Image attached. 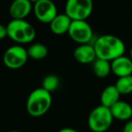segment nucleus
Instances as JSON below:
<instances>
[{"instance_id": "6ab92c4d", "label": "nucleus", "mask_w": 132, "mask_h": 132, "mask_svg": "<svg viewBox=\"0 0 132 132\" xmlns=\"http://www.w3.org/2000/svg\"><path fill=\"white\" fill-rule=\"evenodd\" d=\"M7 36V30H6V26L0 24V40L6 38Z\"/></svg>"}, {"instance_id": "0eeeda50", "label": "nucleus", "mask_w": 132, "mask_h": 132, "mask_svg": "<svg viewBox=\"0 0 132 132\" xmlns=\"http://www.w3.org/2000/svg\"><path fill=\"white\" fill-rule=\"evenodd\" d=\"M68 35L74 42L80 44H90L93 37V31L86 21H72Z\"/></svg>"}, {"instance_id": "2eb2a0df", "label": "nucleus", "mask_w": 132, "mask_h": 132, "mask_svg": "<svg viewBox=\"0 0 132 132\" xmlns=\"http://www.w3.org/2000/svg\"><path fill=\"white\" fill-rule=\"evenodd\" d=\"M28 57L34 60L40 61L44 59L48 55V49L44 44L40 43H35L30 45L27 49Z\"/></svg>"}, {"instance_id": "1a4fd4ad", "label": "nucleus", "mask_w": 132, "mask_h": 132, "mask_svg": "<svg viewBox=\"0 0 132 132\" xmlns=\"http://www.w3.org/2000/svg\"><path fill=\"white\" fill-rule=\"evenodd\" d=\"M111 72L118 78L132 75V60L126 55L119 57L110 62Z\"/></svg>"}, {"instance_id": "ddd939ff", "label": "nucleus", "mask_w": 132, "mask_h": 132, "mask_svg": "<svg viewBox=\"0 0 132 132\" xmlns=\"http://www.w3.org/2000/svg\"><path fill=\"white\" fill-rule=\"evenodd\" d=\"M72 20L65 14H58L50 23V29L55 35H63L68 33Z\"/></svg>"}, {"instance_id": "412c9836", "label": "nucleus", "mask_w": 132, "mask_h": 132, "mask_svg": "<svg viewBox=\"0 0 132 132\" xmlns=\"http://www.w3.org/2000/svg\"><path fill=\"white\" fill-rule=\"evenodd\" d=\"M58 132H78V131L72 128H62V129L59 130Z\"/></svg>"}, {"instance_id": "7ed1b4c3", "label": "nucleus", "mask_w": 132, "mask_h": 132, "mask_svg": "<svg viewBox=\"0 0 132 132\" xmlns=\"http://www.w3.org/2000/svg\"><path fill=\"white\" fill-rule=\"evenodd\" d=\"M7 36L18 44H28L34 41L36 32L34 26L26 20L12 19L6 26Z\"/></svg>"}, {"instance_id": "f8f14e48", "label": "nucleus", "mask_w": 132, "mask_h": 132, "mask_svg": "<svg viewBox=\"0 0 132 132\" xmlns=\"http://www.w3.org/2000/svg\"><path fill=\"white\" fill-rule=\"evenodd\" d=\"M113 119L128 121L132 117V106L124 101H119L110 108Z\"/></svg>"}, {"instance_id": "4be33fe9", "label": "nucleus", "mask_w": 132, "mask_h": 132, "mask_svg": "<svg viewBox=\"0 0 132 132\" xmlns=\"http://www.w3.org/2000/svg\"><path fill=\"white\" fill-rule=\"evenodd\" d=\"M129 57H130V59L132 60V46H131V48H130V50H129Z\"/></svg>"}, {"instance_id": "20e7f679", "label": "nucleus", "mask_w": 132, "mask_h": 132, "mask_svg": "<svg viewBox=\"0 0 132 132\" xmlns=\"http://www.w3.org/2000/svg\"><path fill=\"white\" fill-rule=\"evenodd\" d=\"M110 109L102 105L97 106L88 117V126L92 132H106L113 122Z\"/></svg>"}, {"instance_id": "39448f33", "label": "nucleus", "mask_w": 132, "mask_h": 132, "mask_svg": "<svg viewBox=\"0 0 132 132\" xmlns=\"http://www.w3.org/2000/svg\"><path fill=\"white\" fill-rule=\"evenodd\" d=\"M93 3L92 0H69L65 5V15L72 21H86L92 15Z\"/></svg>"}, {"instance_id": "f257e3e1", "label": "nucleus", "mask_w": 132, "mask_h": 132, "mask_svg": "<svg viewBox=\"0 0 132 132\" xmlns=\"http://www.w3.org/2000/svg\"><path fill=\"white\" fill-rule=\"evenodd\" d=\"M97 59L112 62L124 55L126 46L119 37L113 35H103L99 36L92 44Z\"/></svg>"}, {"instance_id": "a211bd4d", "label": "nucleus", "mask_w": 132, "mask_h": 132, "mask_svg": "<svg viewBox=\"0 0 132 132\" xmlns=\"http://www.w3.org/2000/svg\"><path fill=\"white\" fill-rule=\"evenodd\" d=\"M59 85H60L59 78L55 75H53V74L44 77L42 81V88L44 90H47L50 93L52 92H54L55 90H57Z\"/></svg>"}, {"instance_id": "6e6552de", "label": "nucleus", "mask_w": 132, "mask_h": 132, "mask_svg": "<svg viewBox=\"0 0 132 132\" xmlns=\"http://www.w3.org/2000/svg\"><path fill=\"white\" fill-rule=\"evenodd\" d=\"M33 10L35 17L44 24H50L58 15L56 6L50 0H37Z\"/></svg>"}, {"instance_id": "dca6fc26", "label": "nucleus", "mask_w": 132, "mask_h": 132, "mask_svg": "<svg viewBox=\"0 0 132 132\" xmlns=\"http://www.w3.org/2000/svg\"><path fill=\"white\" fill-rule=\"evenodd\" d=\"M93 72L97 77L105 78L111 72L110 62L101 59H96L93 62Z\"/></svg>"}, {"instance_id": "9d476101", "label": "nucleus", "mask_w": 132, "mask_h": 132, "mask_svg": "<svg viewBox=\"0 0 132 132\" xmlns=\"http://www.w3.org/2000/svg\"><path fill=\"white\" fill-rule=\"evenodd\" d=\"M32 9L33 6L29 0H15L10 6L9 14L14 20H24Z\"/></svg>"}, {"instance_id": "aec40b11", "label": "nucleus", "mask_w": 132, "mask_h": 132, "mask_svg": "<svg viewBox=\"0 0 132 132\" xmlns=\"http://www.w3.org/2000/svg\"><path fill=\"white\" fill-rule=\"evenodd\" d=\"M122 132H132V119L127 121L123 127Z\"/></svg>"}, {"instance_id": "f3484780", "label": "nucleus", "mask_w": 132, "mask_h": 132, "mask_svg": "<svg viewBox=\"0 0 132 132\" xmlns=\"http://www.w3.org/2000/svg\"><path fill=\"white\" fill-rule=\"evenodd\" d=\"M114 85L120 95H128L132 93V75L118 78Z\"/></svg>"}, {"instance_id": "5701e85b", "label": "nucleus", "mask_w": 132, "mask_h": 132, "mask_svg": "<svg viewBox=\"0 0 132 132\" xmlns=\"http://www.w3.org/2000/svg\"><path fill=\"white\" fill-rule=\"evenodd\" d=\"M10 132H20V131H18V130H12V131H10Z\"/></svg>"}, {"instance_id": "9b49d317", "label": "nucleus", "mask_w": 132, "mask_h": 132, "mask_svg": "<svg viewBox=\"0 0 132 132\" xmlns=\"http://www.w3.org/2000/svg\"><path fill=\"white\" fill-rule=\"evenodd\" d=\"M74 59L80 63H90L97 59L96 53L92 44H80L73 52Z\"/></svg>"}, {"instance_id": "423d86ee", "label": "nucleus", "mask_w": 132, "mask_h": 132, "mask_svg": "<svg viewBox=\"0 0 132 132\" xmlns=\"http://www.w3.org/2000/svg\"><path fill=\"white\" fill-rule=\"evenodd\" d=\"M27 50L21 45H13L7 48L3 55V62L9 69H19L27 62Z\"/></svg>"}, {"instance_id": "f03ea898", "label": "nucleus", "mask_w": 132, "mask_h": 132, "mask_svg": "<svg viewBox=\"0 0 132 132\" xmlns=\"http://www.w3.org/2000/svg\"><path fill=\"white\" fill-rule=\"evenodd\" d=\"M51 105V93L41 87L29 94L26 101V110L32 117H41L49 110Z\"/></svg>"}, {"instance_id": "4468645a", "label": "nucleus", "mask_w": 132, "mask_h": 132, "mask_svg": "<svg viewBox=\"0 0 132 132\" xmlns=\"http://www.w3.org/2000/svg\"><path fill=\"white\" fill-rule=\"evenodd\" d=\"M119 97L120 94L115 85H109L102 90L101 94V105L110 109L119 101Z\"/></svg>"}]
</instances>
